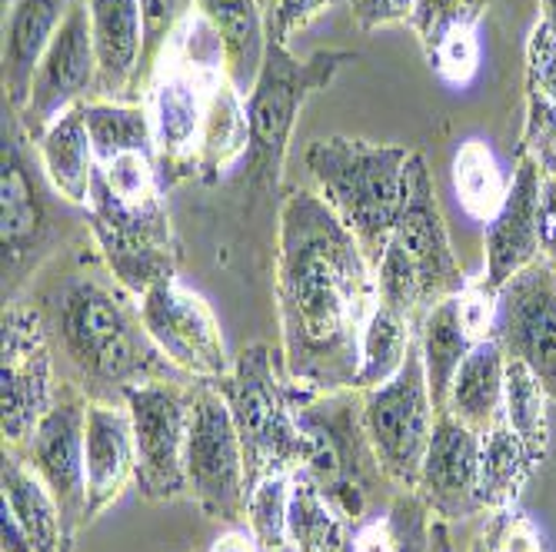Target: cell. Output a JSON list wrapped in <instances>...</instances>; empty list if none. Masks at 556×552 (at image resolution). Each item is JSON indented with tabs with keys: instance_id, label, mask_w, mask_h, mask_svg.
<instances>
[{
	"instance_id": "obj_1",
	"label": "cell",
	"mask_w": 556,
	"mask_h": 552,
	"mask_svg": "<svg viewBox=\"0 0 556 552\" xmlns=\"http://www.w3.org/2000/svg\"><path fill=\"white\" fill-rule=\"evenodd\" d=\"M377 304V270L357 236L320 193H287L277 230L283 380L317 393L353 389Z\"/></svg>"
},
{
	"instance_id": "obj_2",
	"label": "cell",
	"mask_w": 556,
	"mask_h": 552,
	"mask_svg": "<svg viewBox=\"0 0 556 552\" xmlns=\"http://www.w3.org/2000/svg\"><path fill=\"white\" fill-rule=\"evenodd\" d=\"M40 310L58 376L71 380L90 403L124 407L137 386L184 380L147 336L137 296L111 273H71L43 296Z\"/></svg>"
},
{
	"instance_id": "obj_3",
	"label": "cell",
	"mask_w": 556,
	"mask_h": 552,
	"mask_svg": "<svg viewBox=\"0 0 556 552\" xmlns=\"http://www.w3.org/2000/svg\"><path fill=\"white\" fill-rule=\"evenodd\" d=\"M164 196L167 187L154 154H121L93 170L84 207L87 230L108 273L137 299L177 273V243Z\"/></svg>"
},
{
	"instance_id": "obj_4",
	"label": "cell",
	"mask_w": 556,
	"mask_h": 552,
	"mask_svg": "<svg viewBox=\"0 0 556 552\" xmlns=\"http://www.w3.org/2000/svg\"><path fill=\"white\" fill-rule=\"evenodd\" d=\"M227 80L217 30L200 11L187 14L157 54L140 93L150 130H154L157 170L167 190L187 177H197L204 127Z\"/></svg>"
},
{
	"instance_id": "obj_5",
	"label": "cell",
	"mask_w": 556,
	"mask_h": 552,
	"mask_svg": "<svg viewBox=\"0 0 556 552\" xmlns=\"http://www.w3.org/2000/svg\"><path fill=\"white\" fill-rule=\"evenodd\" d=\"M303 164L327 207L357 236L377 270L407 200L410 150L353 137H324L307 146Z\"/></svg>"
},
{
	"instance_id": "obj_6",
	"label": "cell",
	"mask_w": 556,
	"mask_h": 552,
	"mask_svg": "<svg viewBox=\"0 0 556 552\" xmlns=\"http://www.w3.org/2000/svg\"><path fill=\"white\" fill-rule=\"evenodd\" d=\"M467 273L453 254L446 220L437 200L433 174L424 154H410L407 164V200L396 230L377 264L380 304L410 317L417 326L424 313L450 296H460Z\"/></svg>"
},
{
	"instance_id": "obj_7",
	"label": "cell",
	"mask_w": 556,
	"mask_h": 552,
	"mask_svg": "<svg viewBox=\"0 0 556 552\" xmlns=\"http://www.w3.org/2000/svg\"><path fill=\"white\" fill-rule=\"evenodd\" d=\"M287 389L296 423L311 439V460L303 473L333 499V506L357 529L361 523L374 519L370 503L377 492V479L387 483L364 433L361 393H317L293 383H287Z\"/></svg>"
},
{
	"instance_id": "obj_8",
	"label": "cell",
	"mask_w": 556,
	"mask_h": 552,
	"mask_svg": "<svg viewBox=\"0 0 556 552\" xmlns=\"http://www.w3.org/2000/svg\"><path fill=\"white\" fill-rule=\"evenodd\" d=\"M247 460V483L267 473H296L311 460V439L300 429L287 380L277 376L267 343H250L217 380Z\"/></svg>"
},
{
	"instance_id": "obj_9",
	"label": "cell",
	"mask_w": 556,
	"mask_h": 552,
	"mask_svg": "<svg viewBox=\"0 0 556 552\" xmlns=\"http://www.w3.org/2000/svg\"><path fill=\"white\" fill-rule=\"evenodd\" d=\"M350 61V50H317L307 61H300L290 54L287 43L274 37L267 40V57L257 74V84L243 97L250 120L243 174L250 187L277 193L287 161V143L303 104H307L311 93L324 90Z\"/></svg>"
},
{
	"instance_id": "obj_10",
	"label": "cell",
	"mask_w": 556,
	"mask_h": 552,
	"mask_svg": "<svg viewBox=\"0 0 556 552\" xmlns=\"http://www.w3.org/2000/svg\"><path fill=\"white\" fill-rule=\"evenodd\" d=\"M361 420L387 483L396 489H417L420 466L437 426V407L430 396L420 343L410 346L407 363L400 367L393 380L361 393Z\"/></svg>"
},
{
	"instance_id": "obj_11",
	"label": "cell",
	"mask_w": 556,
	"mask_h": 552,
	"mask_svg": "<svg viewBox=\"0 0 556 552\" xmlns=\"http://www.w3.org/2000/svg\"><path fill=\"white\" fill-rule=\"evenodd\" d=\"M4 346H0V410H4V449L21 453L40 420L58 399V360L50 346L43 310L30 299H8Z\"/></svg>"
},
{
	"instance_id": "obj_12",
	"label": "cell",
	"mask_w": 556,
	"mask_h": 552,
	"mask_svg": "<svg viewBox=\"0 0 556 552\" xmlns=\"http://www.w3.org/2000/svg\"><path fill=\"white\" fill-rule=\"evenodd\" d=\"M247 460L217 383H193L187 433V496L217 523H240L247 513Z\"/></svg>"
},
{
	"instance_id": "obj_13",
	"label": "cell",
	"mask_w": 556,
	"mask_h": 552,
	"mask_svg": "<svg viewBox=\"0 0 556 552\" xmlns=\"http://www.w3.org/2000/svg\"><path fill=\"white\" fill-rule=\"evenodd\" d=\"M193 383L161 380L127 393L124 407L134 423L137 476L134 486L147 503H174L187 496V433Z\"/></svg>"
},
{
	"instance_id": "obj_14",
	"label": "cell",
	"mask_w": 556,
	"mask_h": 552,
	"mask_svg": "<svg viewBox=\"0 0 556 552\" xmlns=\"http://www.w3.org/2000/svg\"><path fill=\"white\" fill-rule=\"evenodd\" d=\"M137 310L147 336L154 339L161 357L190 383H217L230 373L233 357L211 304L197 290L174 277L150 286Z\"/></svg>"
},
{
	"instance_id": "obj_15",
	"label": "cell",
	"mask_w": 556,
	"mask_h": 552,
	"mask_svg": "<svg viewBox=\"0 0 556 552\" xmlns=\"http://www.w3.org/2000/svg\"><path fill=\"white\" fill-rule=\"evenodd\" d=\"M30 137L24 133L21 120L4 124V157H0V200H4V293L8 299L21 296V286L43 267L54 254L58 243V220L47 207L43 183L37 167L27 154Z\"/></svg>"
},
{
	"instance_id": "obj_16",
	"label": "cell",
	"mask_w": 556,
	"mask_h": 552,
	"mask_svg": "<svg viewBox=\"0 0 556 552\" xmlns=\"http://www.w3.org/2000/svg\"><path fill=\"white\" fill-rule=\"evenodd\" d=\"M87 407L90 399L71 383H58V399L17 457L47 483L64 513L71 539L87 523ZM11 453V449H8Z\"/></svg>"
},
{
	"instance_id": "obj_17",
	"label": "cell",
	"mask_w": 556,
	"mask_h": 552,
	"mask_svg": "<svg viewBox=\"0 0 556 552\" xmlns=\"http://www.w3.org/2000/svg\"><path fill=\"white\" fill-rule=\"evenodd\" d=\"M496 339L510 360L530 367L556 403V267L546 257L500 286Z\"/></svg>"
},
{
	"instance_id": "obj_18",
	"label": "cell",
	"mask_w": 556,
	"mask_h": 552,
	"mask_svg": "<svg viewBox=\"0 0 556 552\" xmlns=\"http://www.w3.org/2000/svg\"><path fill=\"white\" fill-rule=\"evenodd\" d=\"M93 97H97V54H93L87 8L84 0H77V8L58 30L54 43L47 47V54L34 74L27 104L14 117L21 120L30 143H37L58 117L87 104Z\"/></svg>"
},
{
	"instance_id": "obj_19",
	"label": "cell",
	"mask_w": 556,
	"mask_h": 552,
	"mask_svg": "<svg viewBox=\"0 0 556 552\" xmlns=\"http://www.w3.org/2000/svg\"><path fill=\"white\" fill-rule=\"evenodd\" d=\"M480 483V433L453 420L450 413H437L433 439L420 466L417 496L430 506L433 516L453 523L480 516L483 506L477 499Z\"/></svg>"
},
{
	"instance_id": "obj_20",
	"label": "cell",
	"mask_w": 556,
	"mask_h": 552,
	"mask_svg": "<svg viewBox=\"0 0 556 552\" xmlns=\"http://www.w3.org/2000/svg\"><path fill=\"white\" fill-rule=\"evenodd\" d=\"M540 180L543 170L530 154H517V170L510 177V193L500 214L486 223L483 277L493 290L514 280L520 270L543 257L540 246Z\"/></svg>"
},
{
	"instance_id": "obj_21",
	"label": "cell",
	"mask_w": 556,
	"mask_h": 552,
	"mask_svg": "<svg viewBox=\"0 0 556 552\" xmlns=\"http://www.w3.org/2000/svg\"><path fill=\"white\" fill-rule=\"evenodd\" d=\"M97 54V97L114 104H140L143 11L140 0H84Z\"/></svg>"
},
{
	"instance_id": "obj_22",
	"label": "cell",
	"mask_w": 556,
	"mask_h": 552,
	"mask_svg": "<svg viewBox=\"0 0 556 552\" xmlns=\"http://www.w3.org/2000/svg\"><path fill=\"white\" fill-rule=\"evenodd\" d=\"M87 523L104 516L134 486L137 446L127 407L90 403L87 407Z\"/></svg>"
},
{
	"instance_id": "obj_23",
	"label": "cell",
	"mask_w": 556,
	"mask_h": 552,
	"mask_svg": "<svg viewBox=\"0 0 556 552\" xmlns=\"http://www.w3.org/2000/svg\"><path fill=\"white\" fill-rule=\"evenodd\" d=\"M77 8V0H11V11L4 17V90L14 114L27 104L34 74L54 43L58 30Z\"/></svg>"
},
{
	"instance_id": "obj_24",
	"label": "cell",
	"mask_w": 556,
	"mask_h": 552,
	"mask_svg": "<svg viewBox=\"0 0 556 552\" xmlns=\"http://www.w3.org/2000/svg\"><path fill=\"white\" fill-rule=\"evenodd\" d=\"M34 150L50 190L71 207H87L97 157L84 120V104L50 124L43 137L34 143Z\"/></svg>"
},
{
	"instance_id": "obj_25",
	"label": "cell",
	"mask_w": 556,
	"mask_h": 552,
	"mask_svg": "<svg viewBox=\"0 0 556 552\" xmlns=\"http://www.w3.org/2000/svg\"><path fill=\"white\" fill-rule=\"evenodd\" d=\"M507 349L503 343L483 339L477 343L467 360L460 363L457 376H453L446 410L453 420H460L473 433H486L503 416V386H507Z\"/></svg>"
},
{
	"instance_id": "obj_26",
	"label": "cell",
	"mask_w": 556,
	"mask_h": 552,
	"mask_svg": "<svg viewBox=\"0 0 556 552\" xmlns=\"http://www.w3.org/2000/svg\"><path fill=\"white\" fill-rule=\"evenodd\" d=\"M197 11L217 30L224 43L227 77L247 97L257 84L270 40L261 0H197Z\"/></svg>"
},
{
	"instance_id": "obj_27",
	"label": "cell",
	"mask_w": 556,
	"mask_h": 552,
	"mask_svg": "<svg viewBox=\"0 0 556 552\" xmlns=\"http://www.w3.org/2000/svg\"><path fill=\"white\" fill-rule=\"evenodd\" d=\"M543 466V460L514 433L507 420H496L480 436V483L477 499L483 513L517 510L530 476Z\"/></svg>"
},
{
	"instance_id": "obj_28",
	"label": "cell",
	"mask_w": 556,
	"mask_h": 552,
	"mask_svg": "<svg viewBox=\"0 0 556 552\" xmlns=\"http://www.w3.org/2000/svg\"><path fill=\"white\" fill-rule=\"evenodd\" d=\"M0 486H4V506L27 539L37 545V552H71L74 539L64 526V513L58 506L54 492L47 489V483L27 466L24 457L8 453L4 449V473H0Z\"/></svg>"
},
{
	"instance_id": "obj_29",
	"label": "cell",
	"mask_w": 556,
	"mask_h": 552,
	"mask_svg": "<svg viewBox=\"0 0 556 552\" xmlns=\"http://www.w3.org/2000/svg\"><path fill=\"white\" fill-rule=\"evenodd\" d=\"M417 343H420V357H424V370H427V383H430V396L437 413L446 410V396L453 386V376H457L460 363L467 360V354L477 346L460 320V299L450 296L443 304L430 307L417 326Z\"/></svg>"
},
{
	"instance_id": "obj_30",
	"label": "cell",
	"mask_w": 556,
	"mask_h": 552,
	"mask_svg": "<svg viewBox=\"0 0 556 552\" xmlns=\"http://www.w3.org/2000/svg\"><path fill=\"white\" fill-rule=\"evenodd\" d=\"M287 539L290 552H346L353 526L333 506V499L303 473H293L290 506H287Z\"/></svg>"
},
{
	"instance_id": "obj_31",
	"label": "cell",
	"mask_w": 556,
	"mask_h": 552,
	"mask_svg": "<svg viewBox=\"0 0 556 552\" xmlns=\"http://www.w3.org/2000/svg\"><path fill=\"white\" fill-rule=\"evenodd\" d=\"M250 146V120H247V104L243 93L227 80L214 100L207 127H204V146H200V170L197 180L200 183H220L227 177V170L247 157Z\"/></svg>"
},
{
	"instance_id": "obj_32",
	"label": "cell",
	"mask_w": 556,
	"mask_h": 552,
	"mask_svg": "<svg viewBox=\"0 0 556 552\" xmlns=\"http://www.w3.org/2000/svg\"><path fill=\"white\" fill-rule=\"evenodd\" d=\"M414 343H417V323L387 304H377L361 339V370L357 380H353V389L364 393L393 380L400 367L407 363Z\"/></svg>"
},
{
	"instance_id": "obj_33",
	"label": "cell",
	"mask_w": 556,
	"mask_h": 552,
	"mask_svg": "<svg viewBox=\"0 0 556 552\" xmlns=\"http://www.w3.org/2000/svg\"><path fill=\"white\" fill-rule=\"evenodd\" d=\"M453 190H457L460 207L470 220L490 223L503 200L510 193V177L503 174L496 154L483 140H464L453 154Z\"/></svg>"
},
{
	"instance_id": "obj_34",
	"label": "cell",
	"mask_w": 556,
	"mask_h": 552,
	"mask_svg": "<svg viewBox=\"0 0 556 552\" xmlns=\"http://www.w3.org/2000/svg\"><path fill=\"white\" fill-rule=\"evenodd\" d=\"M87 133L93 143L97 164L121 154H154V130L143 104H114V100H87L84 104Z\"/></svg>"
},
{
	"instance_id": "obj_35",
	"label": "cell",
	"mask_w": 556,
	"mask_h": 552,
	"mask_svg": "<svg viewBox=\"0 0 556 552\" xmlns=\"http://www.w3.org/2000/svg\"><path fill=\"white\" fill-rule=\"evenodd\" d=\"M549 393L520 360H507V386H503V420L533 449L540 460L549 453Z\"/></svg>"
},
{
	"instance_id": "obj_36",
	"label": "cell",
	"mask_w": 556,
	"mask_h": 552,
	"mask_svg": "<svg viewBox=\"0 0 556 552\" xmlns=\"http://www.w3.org/2000/svg\"><path fill=\"white\" fill-rule=\"evenodd\" d=\"M290 486H293V473H267L247 489L243 519L264 552H290V539H287Z\"/></svg>"
},
{
	"instance_id": "obj_37",
	"label": "cell",
	"mask_w": 556,
	"mask_h": 552,
	"mask_svg": "<svg viewBox=\"0 0 556 552\" xmlns=\"http://www.w3.org/2000/svg\"><path fill=\"white\" fill-rule=\"evenodd\" d=\"M387 519L396 532V552H450L446 519L433 516L414 489H396Z\"/></svg>"
},
{
	"instance_id": "obj_38",
	"label": "cell",
	"mask_w": 556,
	"mask_h": 552,
	"mask_svg": "<svg viewBox=\"0 0 556 552\" xmlns=\"http://www.w3.org/2000/svg\"><path fill=\"white\" fill-rule=\"evenodd\" d=\"M486 11H490V0H417L410 27L420 37L424 54H430L446 34L460 27H480Z\"/></svg>"
},
{
	"instance_id": "obj_39",
	"label": "cell",
	"mask_w": 556,
	"mask_h": 552,
	"mask_svg": "<svg viewBox=\"0 0 556 552\" xmlns=\"http://www.w3.org/2000/svg\"><path fill=\"white\" fill-rule=\"evenodd\" d=\"M427 64L430 70L450 84V87H467L477 70H480V37H477V27H460L446 34L430 54H427Z\"/></svg>"
},
{
	"instance_id": "obj_40",
	"label": "cell",
	"mask_w": 556,
	"mask_h": 552,
	"mask_svg": "<svg viewBox=\"0 0 556 552\" xmlns=\"http://www.w3.org/2000/svg\"><path fill=\"white\" fill-rule=\"evenodd\" d=\"M140 11H143V64H140V77L147 80L150 67H154V61L164 50V43L170 40V34L180 27V21L187 14L197 11V0H140Z\"/></svg>"
},
{
	"instance_id": "obj_41",
	"label": "cell",
	"mask_w": 556,
	"mask_h": 552,
	"mask_svg": "<svg viewBox=\"0 0 556 552\" xmlns=\"http://www.w3.org/2000/svg\"><path fill=\"white\" fill-rule=\"evenodd\" d=\"M517 154H530L543 174L556 177V104L527 93V124Z\"/></svg>"
},
{
	"instance_id": "obj_42",
	"label": "cell",
	"mask_w": 556,
	"mask_h": 552,
	"mask_svg": "<svg viewBox=\"0 0 556 552\" xmlns=\"http://www.w3.org/2000/svg\"><path fill=\"white\" fill-rule=\"evenodd\" d=\"M457 299H460V320H464L467 336L473 343L493 339L496 320H500V290H493L486 277H480V280H467Z\"/></svg>"
},
{
	"instance_id": "obj_43",
	"label": "cell",
	"mask_w": 556,
	"mask_h": 552,
	"mask_svg": "<svg viewBox=\"0 0 556 552\" xmlns=\"http://www.w3.org/2000/svg\"><path fill=\"white\" fill-rule=\"evenodd\" d=\"M527 93L556 104V34L540 21L527 40Z\"/></svg>"
},
{
	"instance_id": "obj_44",
	"label": "cell",
	"mask_w": 556,
	"mask_h": 552,
	"mask_svg": "<svg viewBox=\"0 0 556 552\" xmlns=\"http://www.w3.org/2000/svg\"><path fill=\"white\" fill-rule=\"evenodd\" d=\"M486 516H490V526L496 532L500 552H549L540 526L527 513L507 510V513H486Z\"/></svg>"
},
{
	"instance_id": "obj_45",
	"label": "cell",
	"mask_w": 556,
	"mask_h": 552,
	"mask_svg": "<svg viewBox=\"0 0 556 552\" xmlns=\"http://www.w3.org/2000/svg\"><path fill=\"white\" fill-rule=\"evenodd\" d=\"M350 17L361 30H380L393 24H414L417 0H346Z\"/></svg>"
},
{
	"instance_id": "obj_46",
	"label": "cell",
	"mask_w": 556,
	"mask_h": 552,
	"mask_svg": "<svg viewBox=\"0 0 556 552\" xmlns=\"http://www.w3.org/2000/svg\"><path fill=\"white\" fill-rule=\"evenodd\" d=\"M337 4L340 0H277L274 21H270V37L287 43L296 30H303L314 17H320L324 11H330Z\"/></svg>"
},
{
	"instance_id": "obj_47",
	"label": "cell",
	"mask_w": 556,
	"mask_h": 552,
	"mask_svg": "<svg viewBox=\"0 0 556 552\" xmlns=\"http://www.w3.org/2000/svg\"><path fill=\"white\" fill-rule=\"evenodd\" d=\"M540 246L543 257L556 267V177L540 180Z\"/></svg>"
},
{
	"instance_id": "obj_48",
	"label": "cell",
	"mask_w": 556,
	"mask_h": 552,
	"mask_svg": "<svg viewBox=\"0 0 556 552\" xmlns=\"http://www.w3.org/2000/svg\"><path fill=\"white\" fill-rule=\"evenodd\" d=\"M0 552H37V545L27 539L21 523L0 506Z\"/></svg>"
},
{
	"instance_id": "obj_49",
	"label": "cell",
	"mask_w": 556,
	"mask_h": 552,
	"mask_svg": "<svg viewBox=\"0 0 556 552\" xmlns=\"http://www.w3.org/2000/svg\"><path fill=\"white\" fill-rule=\"evenodd\" d=\"M207 552H264V549L250 529H230V532L217 536Z\"/></svg>"
},
{
	"instance_id": "obj_50",
	"label": "cell",
	"mask_w": 556,
	"mask_h": 552,
	"mask_svg": "<svg viewBox=\"0 0 556 552\" xmlns=\"http://www.w3.org/2000/svg\"><path fill=\"white\" fill-rule=\"evenodd\" d=\"M470 552H500V549H496V532H493V526H490V519H486V526H483V532L477 536V542L470 545Z\"/></svg>"
},
{
	"instance_id": "obj_51",
	"label": "cell",
	"mask_w": 556,
	"mask_h": 552,
	"mask_svg": "<svg viewBox=\"0 0 556 552\" xmlns=\"http://www.w3.org/2000/svg\"><path fill=\"white\" fill-rule=\"evenodd\" d=\"M540 24L556 34V0H540Z\"/></svg>"
}]
</instances>
